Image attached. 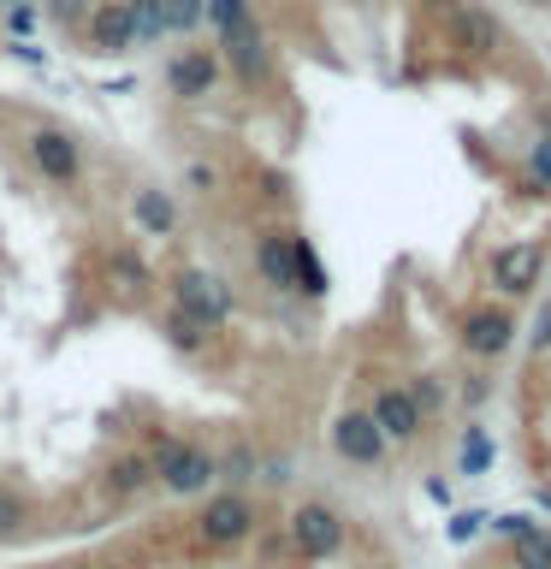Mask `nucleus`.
I'll return each instance as SVG.
<instances>
[{
  "mask_svg": "<svg viewBox=\"0 0 551 569\" xmlns=\"http://www.w3.org/2000/svg\"><path fill=\"white\" fill-rule=\"evenodd\" d=\"M154 332H160V345H167L172 356H184V362H213V356H220V338H226V332L196 327L190 315L172 309V302H167V309H154Z\"/></svg>",
  "mask_w": 551,
  "mask_h": 569,
  "instance_id": "dca6fc26",
  "label": "nucleus"
},
{
  "mask_svg": "<svg viewBox=\"0 0 551 569\" xmlns=\"http://www.w3.org/2000/svg\"><path fill=\"white\" fill-rule=\"evenodd\" d=\"M373 569H398V563H373Z\"/></svg>",
  "mask_w": 551,
  "mask_h": 569,
  "instance_id": "c9c22d12",
  "label": "nucleus"
},
{
  "mask_svg": "<svg viewBox=\"0 0 551 569\" xmlns=\"http://www.w3.org/2000/svg\"><path fill=\"white\" fill-rule=\"evenodd\" d=\"M0 18H7L12 36H30V30H36V7H30V0H12V7H0Z\"/></svg>",
  "mask_w": 551,
  "mask_h": 569,
  "instance_id": "473e14b6",
  "label": "nucleus"
},
{
  "mask_svg": "<svg viewBox=\"0 0 551 569\" xmlns=\"http://www.w3.org/2000/svg\"><path fill=\"white\" fill-rule=\"evenodd\" d=\"M403 386H409V398H415V409H421L427 427L444 416V403H451V386H444V373H415V380H403Z\"/></svg>",
  "mask_w": 551,
  "mask_h": 569,
  "instance_id": "b1692460",
  "label": "nucleus"
},
{
  "mask_svg": "<svg viewBox=\"0 0 551 569\" xmlns=\"http://www.w3.org/2000/svg\"><path fill=\"white\" fill-rule=\"evenodd\" d=\"M362 409L373 416V427L385 433L391 451H409V445L427 433V421H421V409H415V398H409L403 380H373V391H368Z\"/></svg>",
  "mask_w": 551,
  "mask_h": 569,
  "instance_id": "9d476101",
  "label": "nucleus"
},
{
  "mask_svg": "<svg viewBox=\"0 0 551 569\" xmlns=\"http://www.w3.org/2000/svg\"><path fill=\"white\" fill-rule=\"evenodd\" d=\"M18 149H24L30 172L42 178L48 190H83L89 154H83L78 131H66V124H30V131L18 137Z\"/></svg>",
  "mask_w": 551,
  "mask_h": 569,
  "instance_id": "39448f33",
  "label": "nucleus"
},
{
  "mask_svg": "<svg viewBox=\"0 0 551 569\" xmlns=\"http://www.w3.org/2000/svg\"><path fill=\"white\" fill-rule=\"evenodd\" d=\"M291 469H297L291 457H261V469H256V487H284V480H291Z\"/></svg>",
  "mask_w": 551,
  "mask_h": 569,
  "instance_id": "2f4dec72",
  "label": "nucleus"
},
{
  "mask_svg": "<svg viewBox=\"0 0 551 569\" xmlns=\"http://www.w3.org/2000/svg\"><path fill=\"white\" fill-rule=\"evenodd\" d=\"M124 12H131L137 48H160V42H167V7H160V0H124Z\"/></svg>",
  "mask_w": 551,
  "mask_h": 569,
  "instance_id": "5701e85b",
  "label": "nucleus"
},
{
  "mask_svg": "<svg viewBox=\"0 0 551 569\" xmlns=\"http://www.w3.org/2000/svg\"><path fill=\"white\" fill-rule=\"evenodd\" d=\"M291 284H297V297H309V302H320V297L332 291V279H327V261H320L314 238H302L297 226H291Z\"/></svg>",
  "mask_w": 551,
  "mask_h": 569,
  "instance_id": "aec40b11",
  "label": "nucleus"
},
{
  "mask_svg": "<svg viewBox=\"0 0 551 569\" xmlns=\"http://www.w3.org/2000/svg\"><path fill=\"white\" fill-rule=\"evenodd\" d=\"M101 492L113 498V505H131V498H142V492H154V475H149V457L137 451V445H124V451H113L101 462Z\"/></svg>",
  "mask_w": 551,
  "mask_h": 569,
  "instance_id": "a211bd4d",
  "label": "nucleus"
},
{
  "mask_svg": "<svg viewBox=\"0 0 551 569\" xmlns=\"http://www.w3.org/2000/svg\"><path fill=\"white\" fill-rule=\"evenodd\" d=\"M167 7V36H184L196 42V30L208 24V0H160Z\"/></svg>",
  "mask_w": 551,
  "mask_h": 569,
  "instance_id": "a878e982",
  "label": "nucleus"
},
{
  "mask_svg": "<svg viewBox=\"0 0 551 569\" xmlns=\"http://www.w3.org/2000/svg\"><path fill=\"white\" fill-rule=\"evenodd\" d=\"M284 546H291L297 563H332V558H344V546H350L344 510L327 505V498H302V505H291V516H284Z\"/></svg>",
  "mask_w": 551,
  "mask_h": 569,
  "instance_id": "20e7f679",
  "label": "nucleus"
},
{
  "mask_svg": "<svg viewBox=\"0 0 551 569\" xmlns=\"http://www.w3.org/2000/svg\"><path fill=\"white\" fill-rule=\"evenodd\" d=\"M487 398H492L487 373H469V380H462V403H469V409H480V403H487Z\"/></svg>",
  "mask_w": 551,
  "mask_h": 569,
  "instance_id": "72a5a7b5",
  "label": "nucleus"
},
{
  "mask_svg": "<svg viewBox=\"0 0 551 569\" xmlns=\"http://www.w3.org/2000/svg\"><path fill=\"white\" fill-rule=\"evenodd\" d=\"M131 226H137V238L172 243L178 226H184V213H178V196H172L167 184H131Z\"/></svg>",
  "mask_w": 551,
  "mask_h": 569,
  "instance_id": "4468645a",
  "label": "nucleus"
},
{
  "mask_svg": "<svg viewBox=\"0 0 551 569\" xmlns=\"http://www.w3.org/2000/svg\"><path fill=\"white\" fill-rule=\"evenodd\" d=\"M213 48H220L231 83H238L243 96H273V89H279V48H273V36L261 30V18H249L243 30L220 36Z\"/></svg>",
  "mask_w": 551,
  "mask_h": 569,
  "instance_id": "423d86ee",
  "label": "nucleus"
},
{
  "mask_svg": "<svg viewBox=\"0 0 551 569\" xmlns=\"http://www.w3.org/2000/svg\"><path fill=\"white\" fill-rule=\"evenodd\" d=\"M528 350L533 356H551V297L540 302V315H533V327H528Z\"/></svg>",
  "mask_w": 551,
  "mask_h": 569,
  "instance_id": "7c9ffc66",
  "label": "nucleus"
},
{
  "mask_svg": "<svg viewBox=\"0 0 551 569\" xmlns=\"http://www.w3.org/2000/svg\"><path fill=\"white\" fill-rule=\"evenodd\" d=\"M444 24H451V42L462 53H474V60H487V53L504 48V30H498V18L480 7V0H457V7L444 12Z\"/></svg>",
  "mask_w": 551,
  "mask_h": 569,
  "instance_id": "f3484780",
  "label": "nucleus"
},
{
  "mask_svg": "<svg viewBox=\"0 0 551 569\" xmlns=\"http://www.w3.org/2000/svg\"><path fill=\"white\" fill-rule=\"evenodd\" d=\"M160 78H167V96H172V101L202 107V101L220 96V83H226V60H220V48L190 42V48H178L172 60L160 66Z\"/></svg>",
  "mask_w": 551,
  "mask_h": 569,
  "instance_id": "6e6552de",
  "label": "nucleus"
},
{
  "mask_svg": "<svg viewBox=\"0 0 551 569\" xmlns=\"http://www.w3.org/2000/svg\"><path fill=\"white\" fill-rule=\"evenodd\" d=\"M540 279H545V243H533V238L504 243V249L487 256V284H492V297H504V302L528 297Z\"/></svg>",
  "mask_w": 551,
  "mask_h": 569,
  "instance_id": "9b49d317",
  "label": "nucleus"
},
{
  "mask_svg": "<svg viewBox=\"0 0 551 569\" xmlns=\"http://www.w3.org/2000/svg\"><path fill=\"white\" fill-rule=\"evenodd\" d=\"M498 533L510 540L515 569H551V528L528 522V516H498Z\"/></svg>",
  "mask_w": 551,
  "mask_h": 569,
  "instance_id": "6ab92c4d",
  "label": "nucleus"
},
{
  "mask_svg": "<svg viewBox=\"0 0 551 569\" xmlns=\"http://www.w3.org/2000/svg\"><path fill=\"white\" fill-rule=\"evenodd\" d=\"M515 332H522V320H515V309L504 297L469 302V309L457 315V345H462V356H474V362H498V356L515 345Z\"/></svg>",
  "mask_w": 551,
  "mask_h": 569,
  "instance_id": "0eeeda50",
  "label": "nucleus"
},
{
  "mask_svg": "<svg viewBox=\"0 0 551 569\" xmlns=\"http://www.w3.org/2000/svg\"><path fill=\"white\" fill-rule=\"evenodd\" d=\"M540 7H551V0H540Z\"/></svg>",
  "mask_w": 551,
  "mask_h": 569,
  "instance_id": "e433bc0d",
  "label": "nucleus"
},
{
  "mask_svg": "<svg viewBox=\"0 0 551 569\" xmlns=\"http://www.w3.org/2000/svg\"><path fill=\"white\" fill-rule=\"evenodd\" d=\"M78 36H83V53H96V60H124V53H137V30H131L124 0H96Z\"/></svg>",
  "mask_w": 551,
  "mask_h": 569,
  "instance_id": "f8f14e48",
  "label": "nucleus"
},
{
  "mask_svg": "<svg viewBox=\"0 0 551 569\" xmlns=\"http://www.w3.org/2000/svg\"><path fill=\"white\" fill-rule=\"evenodd\" d=\"M256 469H261V451L249 439L220 451V487H256Z\"/></svg>",
  "mask_w": 551,
  "mask_h": 569,
  "instance_id": "4be33fe9",
  "label": "nucleus"
},
{
  "mask_svg": "<svg viewBox=\"0 0 551 569\" xmlns=\"http://www.w3.org/2000/svg\"><path fill=\"white\" fill-rule=\"evenodd\" d=\"M462 475H480V469H487V462H492V439L487 433H480V427H469V433H462Z\"/></svg>",
  "mask_w": 551,
  "mask_h": 569,
  "instance_id": "c85d7f7f",
  "label": "nucleus"
},
{
  "mask_svg": "<svg viewBox=\"0 0 551 569\" xmlns=\"http://www.w3.org/2000/svg\"><path fill=\"white\" fill-rule=\"evenodd\" d=\"M30 522H36V498L18 492V487H0V546L24 540Z\"/></svg>",
  "mask_w": 551,
  "mask_h": 569,
  "instance_id": "412c9836",
  "label": "nucleus"
},
{
  "mask_svg": "<svg viewBox=\"0 0 551 569\" xmlns=\"http://www.w3.org/2000/svg\"><path fill=\"white\" fill-rule=\"evenodd\" d=\"M12 53H18V60H24V66H42V60H48V53L36 48V42H12Z\"/></svg>",
  "mask_w": 551,
  "mask_h": 569,
  "instance_id": "f704fd0d",
  "label": "nucleus"
},
{
  "mask_svg": "<svg viewBox=\"0 0 551 569\" xmlns=\"http://www.w3.org/2000/svg\"><path fill=\"white\" fill-rule=\"evenodd\" d=\"M249 18H256V0H208V30H213V42L231 30H243Z\"/></svg>",
  "mask_w": 551,
  "mask_h": 569,
  "instance_id": "bb28decb",
  "label": "nucleus"
},
{
  "mask_svg": "<svg viewBox=\"0 0 551 569\" xmlns=\"http://www.w3.org/2000/svg\"><path fill=\"white\" fill-rule=\"evenodd\" d=\"M249 267L273 297H297L291 284V226H256L249 231Z\"/></svg>",
  "mask_w": 551,
  "mask_h": 569,
  "instance_id": "ddd939ff",
  "label": "nucleus"
},
{
  "mask_svg": "<svg viewBox=\"0 0 551 569\" xmlns=\"http://www.w3.org/2000/svg\"><path fill=\"white\" fill-rule=\"evenodd\" d=\"M142 457H149V475L167 498H202L220 487V451L196 433H149Z\"/></svg>",
  "mask_w": 551,
  "mask_h": 569,
  "instance_id": "f257e3e1",
  "label": "nucleus"
},
{
  "mask_svg": "<svg viewBox=\"0 0 551 569\" xmlns=\"http://www.w3.org/2000/svg\"><path fill=\"white\" fill-rule=\"evenodd\" d=\"M184 190L202 196V202H208V196H220L226 190V167H220V160H208V154H190L184 160Z\"/></svg>",
  "mask_w": 551,
  "mask_h": 569,
  "instance_id": "393cba45",
  "label": "nucleus"
},
{
  "mask_svg": "<svg viewBox=\"0 0 551 569\" xmlns=\"http://www.w3.org/2000/svg\"><path fill=\"white\" fill-rule=\"evenodd\" d=\"M167 302L178 315H190L196 327L208 332H231V320H238V291L226 284V273H213L202 261H172L167 267Z\"/></svg>",
  "mask_w": 551,
  "mask_h": 569,
  "instance_id": "7ed1b4c3",
  "label": "nucleus"
},
{
  "mask_svg": "<svg viewBox=\"0 0 551 569\" xmlns=\"http://www.w3.org/2000/svg\"><path fill=\"white\" fill-rule=\"evenodd\" d=\"M89 7H96V0H48V18H53L60 30H83Z\"/></svg>",
  "mask_w": 551,
  "mask_h": 569,
  "instance_id": "c756f323",
  "label": "nucleus"
},
{
  "mask_svg": "<svg viewBox=\"0 0 551 569\" xmlns=\"http://www.w3.org/2000/svg\"><path fill=\"white\" fill-rule=\"evenodd\" d=\"M107 284H113L131 309H142V302L160 291V273L149 267V256H142L137 243H113V249H107Z\"/></svg>",
  "mask_w": 551,
  "mask_h": 569,
  "instance_id": "2eb2a0df",
  "label": "nucleus"
},
{
  "mask_svg": "<svg viewBox=\"0 0 551 569\" xmlns=\"http://www.w3.org/2000/svg\"><path fill=\"white\" fill-rule=\"evenodd\" d=\"M261 528V498L249 487H213L196 498V516H190V546L208 551V558H226L256 540Z\"/></svg>",
  "mask_w": 551,
  "mask_h": 569,
  "instance_id": "f03ea898",
  "label": "nucleus"
},
{
  "mask_svg": "<svg viewBox=\"0 0 551 569\" xmlns=\"http://www.w3.org/2000/svg\"><path fill=\"white\" fill-rule=\"evenodd\" d=\"M327 445H332L338 462H350V469H385V462H391V445H385V433L373 427V416L362 403L338 409L332 427H327Z\"/></svg>",
  "mask_w": 551,
  "mask_h": 569,
  "instance_id": "1a4fd4ad",
  "label": "nucleus"
},
{
  "mask_svg": "<svg viewBox=\"0 0 551 569\" xmlns=\"http://www.w3.org/2000/svg\"><path fill=\"white\" fill-rule=\"evenodd\" d=\"M528 184L551 190V113H545V131L533 137V149H528Z\"/></svg>",
  "mask_w": 551,
  "mask_h": 569,
  "instance_id": "cd10ccee",
  "label": "nucleus"
}]
</instances>
